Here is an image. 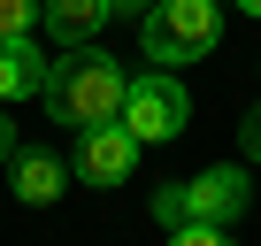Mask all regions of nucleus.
Segmentation results:
<instances>
[{"mask_svg":"<svg viewBox=\"0 0 261 246\" xmlns=\"http://www.w3.org/2000/svg\"><path fill=\"white\" fill-rule=\"evenodd\" d=\"M46 16V0H0V39H31Z\"/></svg>","mask_w":261,"mask_h":246,"instance_id":"nucleus-9","label":"nucleus"},{"mask_svg":"<svg viewBox=\"0 0 261 246\" xmlns=\"http://www.w3.org/2000/svg\"><path fill=\"white\" fill-rule=\"evenodd\" d=\"M39 23L54 31V46H92V31L108 23V0H46Z\"/></svg>","mask_w":261,"mask_h":246,"instance_id":"nucleus-8","label":"nucleus"},{"mask_svg":"<svg viewBox=\"0 0 261 246\" xmlns=\"http://www.w3.org/2000/svg\"><path fill=\"white\" fill-rule=\"evenodd\" d=\"M215 39H223V8H215V0H154V8L139 16V46H146V62H162V69L200 62Z\"/></svg>","mask_w":261,"mask_h":246,"instance_id":"nucleus-2","label":"nucleus"},{"mask_svg":"<svg viewBox=\"0 0 261 246\" xmlns=\"http://www.w3.org/2000/svg\"><path fill=\"white\" fill-rule=\"evenodd\" d=\"M8 185H16V200H23V208H46V200H62V192H69V162H62V154H46V146H16Z\"/></svg>","mask_w":261,"mask_h":246,"instance_id":"nucleus-6","label":"nucleus"},{"mask_svg":"<svg viewBox=\"0 0 261 246\" xmlns=\"http://www.w3.org/2000/svg\"><path fill=\"white\" fill-rule=\"evenodd\" d=\"M246 200H253L246 169L223 162V169H200L192 185H162V192H154V215H162L169 231H177V223H230Z\"/></svg>","mask_w":261,"mask_h":246,"instance_id":"nucleus-3","label":"nucleus"},{"mask_svg":"<svg viewBox=\"0 0 261 246\" xmlns=\"http://www.w3.org/2000/svg\"><path fill=\"white\" fill-rule=\"evenodd\" d=\"M169 246H230V231H223V223H177Z\"/></svg>","mask_w":261,"mask_h":246,"instance_id":"nucleus-10","label":"nucleus"},{"mask_svg":"<svg viewBox=\"0 0 261 246\" xmlns=\"http://www.w3.org/2000/svg\"><path fill=\"white\" fill-rule=\"evenodd\" d=\"M123 123H130L139 146H154V139H177L192 123V100H185V85L169 69H146V77H130V92H123Z\"/></svg>","mask_w":261,"mask_h":246,"instance_id":"nucleus-4","label":"nucleus"},{"mask_svg":"<svg viewBox=\"0 0 261 246\" xmlns=\"http://www.w3.org/2000/svg\"><path fill=\"white\" fill-rule=\"evenodd\" d=\"M238 146H246V162H261V108L246 115V131H238Z\"/></svg>","mask_w":261,"mask_h":246,"instance_id":"nucleus-11","label":"nucleus"},{"mask_svg":"<svg viewBox=\"0 0 261 246\" xmlns=\"http://www.w3.org/2000/svg\"><path fill=\"white\" fill-rule=\"evenodd\" d=\"M46 85V54L31 39H0V100H31Z\"/></svg>","mask_w":261,"mask_h":246,"instance_id":"nucleus-7","label":"nucleus"},{"mask_svg":"<svg viewBox=\"0 0 261 246\" xmlns=\"http://www.w3.org/2000/svg\"><path fill=\"white\" fill-rule=\"evenodd\" d=\"M8 131H16V123L0 115V162H16V139H8Z\"/></svg>","mask_w":261,"mask_h":246,"instance_id":"nucleus-13","label":"nucleus"},{"mask_svg":"<svg viewBox=\"0 0 261 246\" xmlns=\"http://www.w3.org/2000/svg\"><path fill=\"white\" fill-rule=\"evenodd\" d=\"M154 0H108V16H146Z\"/></svg>","mask_w":261,"mask_h":246,"instance_id":"nucleus-12","label":"nucleus"},{"mask_svg":"<svg viewBox=\"0 0 261 246\" xmlns=\"http://www.w3.org/2000/svg\"><path fill=\"white\" fill-rule=\"evenodd\" d=\"M130 162H139L130 123H92V131L77 139V154H69V169H77L85 185H123V177H130Z\"/></svg>","mask_w":261,"mask_h":246,"instance_id":"nucleus-5","label":"nucleus"},{"mask_svg":"<svg viewBox=\"0 0 261 246\" xmlns=\"http://www.w3.org/2000/svg\"><path fill=\"white\" fill-rule=\"evenodd\" d=\"M238 8H246V16H261V0H238Z\"/></svg>","mask_w":261,"mask_h":246,"instance_id":"nucleus-14","label":"nucleus"},{"mask_svg":"<svg viewBox=\"0 0 261 246\" xmlns=\"http://www.w3.org/2000/svg\"><path fill=\"white\" fill-rule=\"evenodd\" d=\"M123 92H130V77H123V62L100 54V46H62V54L46 62V85H39L46 115H54V123H77V131H92V123H123Z\"/></svg>","mask_w":261,"mask_h":246,"instance_id":"nucleus-1","label":"nucleus"}]
</instances>
